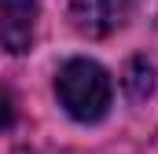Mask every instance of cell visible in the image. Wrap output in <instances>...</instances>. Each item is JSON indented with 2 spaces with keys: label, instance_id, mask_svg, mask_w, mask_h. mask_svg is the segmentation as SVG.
<instances>
[{
  "label": "cell",
  "instance_id": "obj_4",
  "mask_svg": "<svg viewBox=\"0 0 158 154\" xmlns=\"http://www.w3.org/2000/svg\"><path fill=\"white\" fill-rule=\"evenodd\" d=\"M125 88H129L132 99H147L151 88H155V70H151L143 59H132L129 70H125Z\"/></svg>",
  "mask_w": 158,
  "mask_h": 154
},
{
  "label": "cell",
  "instance_id": "obj_6",
  "mask_svg": "<svg viewBox=\"0 0 158 154\" xmlns=\"http://www.w3.org/2000/svg\"><path fill=\"white\" fill-rule=\"evenodd\" d=\"M15 154H37V151H26V147H22V151H15Z\"/></svg>",
  "mask_w": 158,
  "mask_h": 154
},
{
  "label": "cell",
  "instance_id": "obj_3",
  "mask_svg": "<svg viewBox=\"0 0 158 154\" xmlns=\"http://www.w3.org/2000/svg\"><path fill=\"white\" fill-rule=\"evenodd\" d=\"M37 26V0H0V51H30Z\"/></svg>",
  "mask_w": 158,
  "mask_h": 154
},
{
  "label": "cell",
  "instance_id": "obj_5",
  "mask_svg": "<svg viewBox=\"0 0 158 154\" xmlns=\"http://www.w3.org/2000/svg\"><path fill=\"white\" fill-rule=\"evenodd\" d=\"M15 121V103H11V95H7V88L0 84V128H7Z\"/></svg>",
  "mask_w": 158,
  "mask_h": 154
},
{
  "label": "cell",
  "instance_id": "obj_2",
  "mask_svg": "<svg viewBox=\"0 0 158 154\" xmlns=\"http://www.w3.org/2000/svg\"><path fill=\"white\" fill-rule=\"evenodd\" d=\"M132 18V0H74L70 22L85 37H110Z\"/></svg>",
  "mask_w": 158,
  "mask_h": 154
},
{
  "label": "cell",
  "instance_id": "obj_1",
  "mask_svg": "<svg viewBox=\"0 0 158 154\" xmlns=\"http://www.w3.org/2000/svg\"><path fill=\"white\" fill-rule=\"evenodd\" d=\"M55 92H59V103L66 107V114L85 125L99 121L110 107V77L92 59H70L55 77Z\"/></svg>",
  "mask_w": 158,
  "mask_h": 154
}]
</instances>
